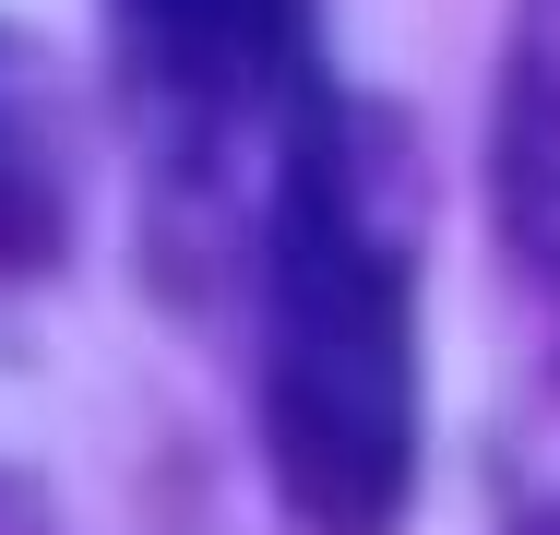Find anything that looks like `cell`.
Instances as JSON below:
<instances>
[{"mask_svg": "<svg viewBox=\"0 0 560 535\" xmlns=\"http://www.w3.org/2000/svg\"><path fill=\"white\" fill-rule=\"evenodd\" d=\"M262 464L299 535H406L418 500V214L394 119L311 96L262 191Z\"/></svg>", "mask_w": 560, "mask_h": 535, "instance_id": "1", "label": "cell"}, {"mask_svg": "<svg viewBox=\"0 0 560 535\" xmlns=\"http://www.w3.org/2000/svg\"><path fill=\"white\" fill-rule=\"evenodd\" d=\"M119 96L155 143V191L191 226L226 214V155H287L323 96V0H108Z\"/></svg>", "mask_w": 560, "mask_h": 535, "instance_id": "2", "label": "cell"}, {"mask_svg": "<svg viewBox=\"0 0 560 535\" xmlns=\"http://www.w3.org/2000/svg\"><path fill=\"white\" fill-rule=\"evenodd\" d=\"M501 179H513V226L560 250V0H525V24H513V155H501Z\"/></svg>", "mask_w": 560, "mask_h": 535, "instance_id": "3", "label": "cell"}, {"mask_svg": "<svg viewBox=\"0 0 560 535\" xmlns=\"http://www.w3.org/2000/svg\"><path fill=\"white\" fill-rule=\"evenodd\" d=\"M513 535H560V512H525V524H513Z\"/></svg>", "mask_w": 560, "mask_h": 535, "instance_id": "4", "label": "cell"}]
</instances>
